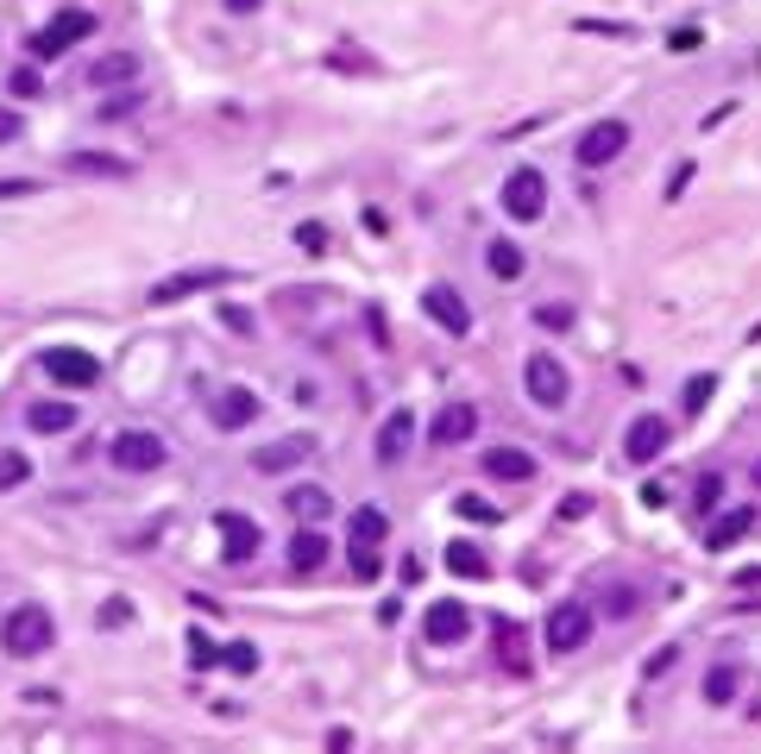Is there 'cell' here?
I'll return each instance as SVG.
<instances>
[{
  "mask_svg": "<svg viewBox=\"0 0 761 754\" xmlns=\"http://www.w3.org/2000/svg\"><path fill=\"white\" fill-rule=\"evenodd\" d=\"M485 478H510V484L535 478V453H528V446H491L485 453Z\"/></svg>",
  "mask_w": 761,
  "mask_h": 754,
  "instance_id": "d6986e66",
  "label": "cell"
},
{
  "mask_svg": "<svg viewBox=\"0 0 761 754\" xmlns=\"http://www.w3.org/2000/svg\"><path fill=\"white\" fill-rule=\"evenodd\" d=\"M718 503H723V478L718 472H705L699 478V509H718Z\"/></svg>",
  "mask_w": 761,
  "mask_h": 754,
  "instance_id": "8d00e7d4",
  "label": "cell"
},
{
  "mask_svg": "<svg viewBox=\"0 0 761 754\" xmlns=\"http://www.w3.org/2000/svg\"><path fill=\"white\" fill-rule=\"evenodd\" d=\"M227 667H234V673H253V667H258V648H253V641H234V648H227Z\"/></svg>",
  "mask_w": 761,
  "mask_h": 754,
  "instance_id": "d590c367",
  "label": "cell"
},
{
  "mask_svg": "<svg viewBox=\"0 0 761 754\" xmlns=\"http://www.w3.org/2000/svg\"><path fill=\"white\" fill-rule=\"evenodd\" d=\"M63 171H76V176H126L133 164H126V157H107V152H70L63 157Z\"/></svg>",
  "mask_w": 761,
  "mask_h": 754,
  "instance_id": "4316f807",
  "label": "cell"
},
{
  "mask_svg": "<svg viewBox=\"0 0 761 754\" xmlns=\"http://www.w3.org/2000/svg\"><path fill=\"white\" fill-rule=\"evenodd\" d=\"M504 214L510 220H542L547 214V176L542 171H510V183H504Z\"/></svg>",
  "mask_w": 761,
  "mask_h": 754,
  "instance_id": "9c48e42d",
  "label": "cell"
},
{
  "mask_svg": "<svg viewBox=\"0 0 761 754\" xmlns=\"http://www.w3.org/2000/svg\"><path fill=\"white\" fill-rule=\"evenodd\" d=\"M215 283H227V271H183V277H164V283H152V309H171V302H183V296H196V290H215Z\"/></svg>",
  "mask_w": 761,
  "mask_h": 754,
  "instance_id": "2e32d148",
  "label": "cell"
},
{
  "mask_svg": "<svg viewBox=\"0 0 761 754\" xmlns=\"http://www.w3.org/2000/svg\"><path fill=\"white\" fill-rule=\"evenodd\" d=\"M485 271L497 277V283H516V277H523V246H510V239H491V246H485Z\"/></svg>",
  "mask_w": 761,
  "mask_h": 754,
  "instance_id": "d4e9b609",
  "label": "cell"
},
{
  "mask_svg": "<svg viewBox=\"0 0 761 754\" xmlns=\"http://www.w3.org/2000/svg\"><path fill=\"white\" fill-rule=\"evenodd\" d=\"M711 390H718V378H711V371H699V378H692V384H686V396H680V403L692 409V415H699V409L711 403Z\"/></svg>",
  "mask_w": 761,
  "mask_h": 754,
  "instance_id": "1f68e13d",
  "label": "cell"
},
{
  "mask_svg": "<svg viewBox=\"0 0 761 754\" xmlns=\"http://www.w3.org/2000/svg\"><path fill=\"white\" fill-rule=\"evenodd\" d=\"M472 427H479V409L472 403H448L441 415H434V446H460V441H472Z\"/></svg>",
  "mask_w": 761,
  "mask_h": 754,
  "instance_id": "ac0fdd59",
  "label": "cell"
},
{
  "mask_svg": "<svg viewBox=\"0 0 761 754\" xmlns=\"http://www.w3.org/2000/svg\"><path fill=\"white\" fill-rule=\"evenodd\" d=\"M378 572H384V560H378V547H352V579H359V585H371Z\"/></svg>",
  "mask_w": 761,
  "mask_h": 754,
  "instance_id": "4dcf8cb0",
  "label": "cell"
},
{
  "mask_svg": "<svg viewBox=\"0 0 761 754\" xmlns=\"http://www.w3.org/2000/svg\"><path fill=\"white\" fill-rule=\"evenodd\" d=\"M227 7H234V13H253V7H258V0H227Z\"/></svg>",
  "mask_w": 761,
  "mask_h": 754,
  "instance_id": "ee69618b",
  "label": "cell"
},
{
  "mask_svg": "<svg viewBox=\"0 0 761 754\" xmlns=\"http://www.w3.org/2000/svg\"><path fill=\"white\" fill-rule=\"evenodd\" d=\"M410 446H415V415H410V409H391L384 427H378V465H403Z\"/></svg>",
  "mask_w": 761,
  "mask_h": 754,
  "instance_id": "9a60e30c",
  "label": "cell"
},
{
  "mask_svg": "<svg viewBox=\"0 0 761 754\" xmlns=\"http://www.w3.org/2000/svg\"><path fill=\"white\" fill-rule=\"evenodd\" d=\"M422 636H429V648H460L472 636V610L460 598H434L422 617Z\"/></svg>",
  "mask_w": 761,
  "mask_h": 754,
  "instance_id": "ba28073f",
  "label": "cell"
},
{
  "mask_svg": "<svg viewBox=\"0 0 761 754\" xmlns=\"http://www.w3.org/2000/svg\"><path fill=\"white\" fill-rule=\"evenodd\" d=\"M422 309H429V321L441 333H453V340H466L472 333V309H466V296L453 290V283H429V290H422Z\"/></svg>",
  "mask_w": 761,
  "mask_h": 754,
  "instance_id": "30bf717a",
  "label": "cell"
},
{
  "mask_svg": "<svg viewBox=\"0 0 761 754\" xmlns=\"http://www.w3.org/2000/svg\"><path fill=\"white\" fill-rule=\"evenodd\" d=\"M309 453H315V434H284V441H265L253 453V472L258 478H284V472H296Z\"/></svg>",
  "mask_w": 761,
  "mask_h": 754,
  "instance_id": "8fae6325",
  "label": "cell"
},
{
  "mask_svg": "<svg viewBox=\"0 0 761 754\" xmlns=\"http://www.w3.org/2000/svg\"><path fill=\"white\" fill-rule=\"evenodd\" d=\"M460 516H466V523H497V509H491L485 497H472V490L460 497Z\"/></svg>",
  "mask_w": 761,
  "mask_h": 754,
  "instance_id": "e575fe53",
  "label": "cell"
},
{
  "mask_svg": "<svg viewBox=\"0 0 761 754\" xmlns=\"http://www.w3.org/2000/svg\"><path fill=\"white\" fill-rule=\"evenodd\" d=\"M321 566H328V535L315 523H302L290 541V572H321Z\"/></svg>",
  "mask_w": 761,
  "mask_h": 754,
  "instance_id": "ffe728a7",
  "label": "cell"
},
{
  "mask_svg": "<svg viewBox=\"0 0 761 754\" xmlns=\"http://www.w3.org/2000/svg\"><path fill=\"white\" fill-rule=\"evenodd\" d=\"M95 25H101V20L89 13V7H63V13H51V20H44V32L32 39V51H39V58H63V51H70V44H82Z\"/></svg>",
  "mask_w": 761,
  "mask_h": 754,
  "instance_id": "3957f363",
  "label": "cell"
},
{
  "mask_svg": "<svg viewBox=\"0 0 761 754\" xmlns=\"http://www.w3.org/2000/svg\"><path fill=\"white\" fill-rule=\"evenodd\" d=\"M592 641V603L566 598L554 603V617H547V654H579Z\"/></svg>",
  "mask_w": 761,
  "mask_h": 754,
  "instance_id": "5b68a950",
  "label": "cell"
},
{
  "mask_svg": "<svg viewBox=\"0 0 761 754\" xmlns=\"http://www.w3.org/2000/svg\"><path fill=\"white\" fill-rule=\"evenodd\" d=\"M25 478H32V459L25 453H0V490H20Z\"/></svg>",
  "mask_w": 761,
  "mask_h": 754,
  "instance_id": "f546056e",
  "label": "cell"
},
{
  "mask_svg": "<svg viewBox=\"0 0 761 754\" xmlns=\"http://www.w3.org/2000/svg\"><path fill=\"white\" fill-rule=\"evenodd\" d=\"M51 641H58V622H51L44 603H20V610H7V622H0L7 660H39V654H51Z\"/></svg>",
  "mask_w": 761,
  "mask_h": 754,
  "instance_id": "6da1fadb",
  "label": "cell"
},
{
  "mask_svg": "<svg viewBox=\"0 0 761 754\" xmlns=\"http://www.w3.org/2000/svg\"><path fill=\"white\" fill-rule=\"evenodd\" d=\"M384 528H391V523H384V509H371V503H366V509L352 516V547H378V541H384Z\"/></svg>",
  "mask_w": 761,
  "mask_h": 754,
  "instance_id": "f1b7e54d",
  "label": "cell"
},
{
  "mask_svg": "<svg viewBox=\"0 0 761 754\" xmlns=\"http://www.w3.org/2000/svg\"><path fill=\"white\" fill-rule=\"evenodd\" d=\"M535 321H542L547 333H561V328H573V309H566V302H542V309H535Z\"/></svg>",
  "mask_w": 761,
  "mask_h": 754,
  "instance_id": "d6a6232c",
  "label": "cell"
},
{
  "mask_svg": "<svg viewBox=\"0 0 761 754\" xmlns=\"http://www.w3.org/2000/svg\"><path fill=\"white\" fill-rule=\"evenodd\" d=\"M692 176H699V171H692V164H680V171H673V183H667V195H686V183H692Z\"/></svg>",
  "mask_w": 761,
  "mask_h": 754,
  "instance_id": "7bdbcfd3",
  "label": "cell"
},
{
  "mask_svg": "<svg viewBox=\"0 0 761 754\" xmlns=\"http://www.w3.org/2000/svg\"><path fill=\"white\" fill-rule=\"evenodd\" d=\"M448 572H453V579H485V572H491L485 547H479V541H453L448 547Z\"/></svg>",
  "mask_w": 761,
  "mask_h": 754,
  "instance_id": "484cf974",
  "label": "cell"
},
{
  "mask_svg": "<svg viewBox=\"0 0 761 754\" xmlns=\"http://www.w3.org/2000/svg\"><path fill=\"white\" fill-rule=\"evenodd\" d=\"M497 660H504L516 679H528V636H523V622H497Z\"/></svg>",
  "mask_w": 761,
  "mask_h": 754,
  "instance_id": "44dd1931",
  "label": "cell"
},
{
  "mask_svg": "<svg viewBox=\"0 0 761 754\" xmlns=\"http://www.w3.org/2000/svg\"><path fill=\"white\" fill-rule=\"evenodd\" d=\"M107 459H114V472H157V465L171 459V446L157 441L152 427H126V434H114Z\"/></svg>",
  "mask_w": 761,
  "mask_h": 754,
  "instance_id": "277c9868",
  "label": "cell"
},
{
  "mask_svg": "<svg viewBox=\"0 0 761 754\" xmlns=\"http://www.w3.org/2000/svg\"><path fill=\"white\" fill-rule=\"evenodd\" d=\"M629 152V126L624 120H598V126H586V133H579V164H586V171H605V164H617V157Z\"/></svg>",
  "mask_w": 761,
  "mask_h": 754,
  "instance_id": "8992f818",
  "label": "cell"
},
{
  "mask_svg": "<svg viewBox=\"0 0 761 754\" xmlns=\"http://www.w3.org/2000/svg\"><path fill=\"white\" fill-rule=\"evenodd\" d=\"M133 70H138V63L126 58V51H114V58H101L95 70H89V82H101V89H120V82H133Z\"/></svg>",
  "mask_w": 761,
  "mask_h": 754,
  "instance_id": "83f0119b",
  "label": "cell"
},
{
  "mask_svg": "<svg viewBox=\"0 0 761 754\" xmlns=\"http://www.w3.org/2000/svg\"><path fill=\"white\" fill-rule=\"evenodd\" d=\"M44 378L63 390H89V384H101V359L82 347H51L44 352Z\"/></svg>",
  "mask_w": 761,
  "mask_h": 754,
  "instance_id": "52a82bcc",
  "label": "cell"
},
{
  "mask_svg": "<svg viewBox=\"0 0 761 754\" xmlns=\"http://www.w3.org/2000/svg\"><path fill=\"white\" fill-rule=\"evenodd\" d=\"M284 509H290L296 523H328L333 497L321 490V484H290V490H284Z\"/></svg>",
  "mask_w": 761,
  "mask_h": 754,
  "instance_id": "e0dca14e",
  "label": "cell"
},
{
  "mask_svg": "<svg viewBox=\"0 0 761 754\" xmlns=\"http://www.w3.org/2000/svg\"><path fill=\"white\" fill-rule=\"evenodd\" d=\"M208 415H215L220 434H234V427H253V422H258V390H246V384H220L215 396H208Z\"/></svg>",
  "mask_w": 761,
  "mask_h": 754,
  "instance_id": "7c38bea8",
  "label": "cell"
},
{
  "mask_svg": "<svg viewBox=\"0 0 761 754\" xmlns=\"http://www.w3.org/2000/svg\"><path fill=\"white\" fill-rule=\"evenodd\" d=\"M189 660H196V667H215V641L202 636V629H189Z\"/></svg>",
  "mask_w": 761,
  "mask_h": 754,
  "instance_id": "74e56055",
  "label": "cell"
},
{
  "mask_svg": "<svg viewBox=\"0 0 761 754\" xmlns=\"http://www.w3.org/2000/svg\"><path fill=\"white\" fill-rule=\"evenodd\" d=\"M215 528H220V554H227L234 566H246V560L258 554V547H265L258 523H253V516H239V509H220V516H215Z\"/></svg>",
  "mask_w": 761,
  "mask_h": 754,
  "instance_id": "4fadbf2b",
  "label": "cell"
},
{
  "mask_svg": "<svg viewBox=\"0 0 761 754\" xmlns=\"http://www.w3.org/2000/svg\"><path fill=\"white\" fill-rule=\"evenodd\" d=\"M13 138H20V114H13V107H0V145H13Z\"/></svg>",
  "mask_w": 761,
  "mask_h": 754,
  "instance_id": "60d3db41",
  "label": "cell"
},
{
  "mask_svg": "<svg viewBox=\"0 0 761 754\" xmlns=\"http://www.w3.org/2000/svg\"><path fill=\"white\" fill-rule=\"evenodd\" d=\"M667 434H673V427L661 422V415H636V422H629V434H624V453L636 465H655L667 453Z\"/></svg>",
  "mask_w": 761,
  "mask_h": 754,
  "instance_id": "5bb4252c",
  "label": "cell"
},
{
  "mask_svg": "<svg viewBox=\"0 0 761 754\" xmlns=\"http://www.w3.org/2000/svg\"><path fill=\"white\" fill-rule=\"evenodd\" d=\"M737 692H742V667H730V660H723V667H711V673H705V704H711V711L737 704Z\"/></svg>",
  "mask_w": 761,
  "mask_h": 754,
  "instance_id": "cb8c5ba5",
  "label": "cell"
},
{
  "mask_svg": "<svg viewBox=\"0 0 761 754\" xmlns=\"http://www.w3.org/2000/svg\"><path fill=\"white\" fill-rule=\"evenodd\" d=\"M25 422H32V434H70V427H76V409L58 403V396H44V403L25 409Z\"/></svg>",
  "mask_w": 761,
  "mask_h": 754,
  "instance_id": "7402d4cb",
  "label": "cell"
},
{
  "mask_svg": "<svg viewBox=\"0 0 761 754\" xmlns=\"http://www.w3.org/2000/svg\"><path fill=\"white\" fill-rule=\"evenodd\" d=\"M220 321H227V328H234V333H253V314H246V309H227V314H220Z\"/></svg>",
  "mask_w": 761,
  "mask_h": 754,
  "instance_id": "b9f144b4",
  "label": "cell"
},
{
  "mask_svg": "<svg viewBox=\"0 0 761 754\" xmlns=\"http://www.w3.org/2000/svg\"><path fill=\"white\" fill-rule=\"evenodd\" d=\"M126 622H133V603H126V598L101 603V629H126Z\"/></svg>",
  "mask_w": 761,
  "mask_h": 754,
  "instance_id": "836d02e7",
  "label": "cell"
},
{
  "mask_svg": "<svg viewBox=\"0 0 761 754\" xmlns=\"http://www.w3.org/2000/svg\"><path fill=\"white\" fill-rule=\"evenodd\" d=\"M749 528H755V516H749V509H723L718 523L705 528V547H711V554H723V547H737Z\"/></svg>",
  "mask_w": 761,
  "mask_h": 754,
  "instance_id": "603a6c76",
  "label": "cell"
},
{
  "mask_svg": "<svg viewBox=\"0 0 761 754\" xmlns=\"http://www.w3.org/2000/svg\"><path fill=\"white\" fill-rule=\"evenodd\" d=\"M39 89H44L39 70H20V76H13V95H39Z\"/></svg>",
  "mask_w": 761,
  "mask_h": 754,
  "instance_id": "f35d334b",
  "label": "cell"
},
{
  "mask_svg": "<svg viewBox=\"0 0 761 754\" xmlns=\"http://www.w3.org/2000/svg\"><path fill=\"white\" fill-rule=\"evenodd\" d=\"M523 390L535 409H561L566 396H573V378H566V365L554 359V352H528L523 359Z\"/></svg>",
  "mask_w": 761,
  "mask_h": 754,
  "instance_id": "7a4b0ae2",
  "label": "cell"
},
{
  "mask_svg": "<svg viewBox=\"0 0 761 754\" xmlns=\"http://www.w3.org/2000/svg\"><path fill=\"white\" fill-rule=\"evenodd\" d=\"M296 246H302V251H321V246H328V233H321V227H296Z\"/></svg>",
  "mask_w": 761,
  "mask_h": 754,
  "instance_id": "ab89813d",
  "label": "cell"
},
{
  "mask_svg": "<svg viewBox=\"0 0 761 754\" xmlns=\"http://www.w3.org/2000/svg\"><path fill=\"white\" fill-rule=\"evenodd\" d=\"M755 484H761V472H755Z\"/></svg>",
  "mask_w": 761,
  "mask_h": 754,
  "instance_id": "f6af8a7d",
  "label": "cell"
}]
</instances>
